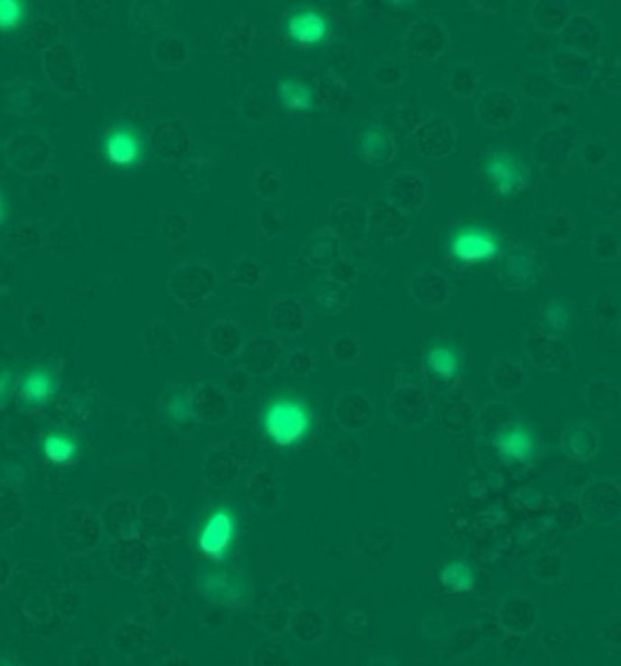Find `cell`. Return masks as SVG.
<instances>
[{
	"label": "cell",
	"instance_id": "cell-9",
	"mask_svg": "<svg viewBox=\"0 0 621 666\" xmlns=\"http://www.w3.org/2000/svg\"><path fill=\"white\" fill-rule=\"evenodd\" d=\"M450 253L461 264H482L495 260L500 254V245L489 233L468 229L456 235L450 244Z\"/></svg>",
	"mask_w": 621,
	"mask_h": 666
},
{
	"label": "cell",
	"instance_id": "cell-11",
	"mask_svg": "<svg viewBox=\"0 0 621 666\" xmlns=\"http://www.w3.org/2000/svg\"><path fill=\"white\" fill-rule=\"evenodd\" d=\"M429 199L425 180L416 173H396L387 184V200L398 209L409 213L420 209Z\"/></svg>",
	"mask_w": 621,
	"mask_h": 666
},
{
	"label": "cell",
	"instance_id": "cell-4",
	"mask_svg": "<svg viewBox=\"0 0 621 666\" xmlns=\"http://www.w3.org/2000/svg\"><path fill=\"white\" fill-rule=\"evenodd\" d=\"M458 143V129L449 118L432 116L414 133V145L425 158H445Z\"/></svg>",
	"mask_w": 621,
	"mask_h": 666
},
{
	"label": "cell",
	"instance_id": "cell-12",
	"mask_svg": "<svg viewBox=\"0 0 621 666\" xmlns=\"http://www.w3.org/2000/svg\"><path fill=\"white\" fill-rule=\"evenodd\" d=\"M495 447L504 461L529 463L536 454V441L524 425H513L495 438Z\"/></svg>",
	"mask_w": 621,
	"mask_h": 666
},
{
	"label": "cell",
	"instance_id": "cell-8",
	"mask_svg": "<svg viewBox=\"0 0 621 666\" xmlns=\"http://www.w3.org/2000/svg\"><path fill=\"white\" fill-rule=\"evenodd\" d=\"M518 109L520 106L513 93L504 88H489L478 100L477 116L486 127L500 129L514 122Z\"/></svg>",
	"mask_w": 621,
	"mask_h": 666
},
{
	"label": "cell",
	"instance_id": "cell-7",
	"mask_svg": "<svg viewBox=\"0 0 621 666\" xmlns=\"http://www.w3.org/2000/svg\"><path fill=\"white\" fill-rule=\"evenodd\" d=\"M551 79L558 88L585 91L594 80V69L587 55L578 51H565L552 60Z\"/></svg>",
	"mask_w": 621,
	"mask_h": 666
},
{
	"label": "cell",
	"instance_id": "cell-6",
	"mask_svg": "<svg viewBox=\"0 0 621 666\" xmlns=\"http://www.w3.org/2000/svg\"><path fill=\"white\" fill-rule=\"evenodd\" d=\"M235 534H236V525H235L233 514L227 509H220L204 525L200 538H199V547L204 556L215 561H222L226 560L233 545Z\"/></svg>",
	"mask_w": 621,
	"mask_h": 666
},
{
	"label": "cell",
	"instance_id": "cell-35",
	"mask_svg": "<svg viewBox=\"0 0 621 666\" xmlns=\"http://www.w3.org/2000/svg\"><path fill=\"white\" fill-rule=\"evenodd\" d=\"M19 387L17 373L10 367H0V411L6 409Z\"/></svg>",
	"mask_w": 621,
	"mask_h": 666
},
{
	"label": "cell",
	"instance_id": "cell-3",
	"mask_svg": "<svg viewBox=\"0 0 621 666\" xmlns=\"http://www.w3.org/2000/svg\"><path fill=\"white\" fill-rule=\"evenodd\" d=\"M579 142V129L574 124L560 122L552 127L543 129L533 145L534 160L542 168H549V165H560L563 163L576 143Z\"/></svg>",
	"mask_w": 621,
	"mask_h": 666
},
{
	"label": "cell",
	"instance_id": "cell-40",
	"mask_svg": "<svg viewBox=\"0 0 621 666\" xmlns=\"http://www.w3.org/2000/svg\"><path fill=\"white\" fill-rule=\"evenodd\" d=\"M610 133H612V136H614L616 140H619V142H621V122H619V124L610 125Z\"/></svg>",
	"mask_w": 621,
	"mask_h": 666
},
{
	"label": "cell",
	"instance_id": "cell-32",
	"mask_svg": "<svg viewBox=\"0 0 621 666\" xmlns=\"http://www.w3.org/2000/svg\"><path fill=\"white\" fill-rule=\"evenodd\" d=\"M26 19L24 0H0V32H14Z\"/></svg>",
	"mask_w": 621,
	"mask_h": 666
},
{
	"label": "cell",
	"instance_id": "cell-41",
	"mask_svg": "<svg viewBox=\"0 0 621 666\" xmlns=\"http://www.w3.org/2000/svg\"><path fill=\"white\" fill-rule=\"evenodd\" d=\"M389 3H391L393 6H400V8H405V6H409V5L412 3V0H389Z\"/></svg>",
	"mask_w": 621,
	"mask_h": 666
},
{
	"label": "cell",
	"instance_id": "cell-21",
	"mask_svg": "<svg viewBox=\"0 0 621 666\" xmlns=\"http://www.w3.org/2000/svg\"><path fill=\"white\" fill-rule=\"evenodd\" d=\"M599 30L587 17H576L563 30V42L570 48V51L587 55L599 46Z\"/></svg>",
	"mask_w": 621,
	"mask_h": 666
},
{
	"label": "cell",
	"instance_id": "cell-18",
	"mask_svg": "<svg viewBox=\"0 0 621 666\" xmlns=\"http://www.w3.org/2000/svg\"><path fill=\"white\" fill-rule=\"evenodd\" d=\"M561 447L572 459L587 461L596 454L598 438H596V432L589 425L576 421L569 425L567 430L563 432Z\"/></svg>",
	"mask_w": 621,
	"mask_h": 666
},
{
	"label": "cell",
	"instance_id": "cell-10",
	"mask_svg": "<svg viewBox=\"0 0 621 666\" xmlns=\"http://www.w3.org/2000/svg\"><path fill=\"white\" fill-rule=\"evenodd\" d=\"M104 154L115 168L127 170L142 158L140 136L125 125H118L104 138Z\"/></svg>",
	"mask_w": 621,
	"mask_h": 666
},
{
	"label": "cell",
	"instance_id": "cell-22",
	"mask_svg": "<svg viewBox=\"0 0 621 666\" xmlns=\"http://www.w3.org/2000/svg\"><path fill=\"white\" fill-rule=\"evenodd\" d=\"M425 365H427V371L434 378L443 380V382H450L459 375L461 360H459L458 351H454L452 347L440 346V347H434L427 353Z\"/></svg>",
	"mask_w": 621,
	"mask_h": 666
},
{
	"label": "cell",
	"instance_id": "cell-38",
	"mask_svg": "<svg viewBox=\"0 0 621 666\" xmlns=\"http://www.w3.org/2000/svg\"><path fill=\"white\" fill-rule=\"evenodd\" d=\"M574 102H572V98H556V100H552L551 102V107H549V113H551V116H554L556 120H560V122H567L569 118H570V115H572V109H574V106H572Z\"/></svg>",
	"mask_w": 621,
	"mask_h": 666
},
{
	"label": "cell",
	"instance_id": "cell-13",
	"mask_svg": "<svg viewBox=\"0 0 621 666\" xmlns=\"http://www.w3.org/2000/svg\"><path fill=\"white\" fill-rule=\"evenodd\" d=\"M285 30L292 42L300 46H317L328 37L329 24L322 14L315 10H303L287 21Z\"/></svg>",
	"mask_w": 621,
	"mask_h": 666
},
{
	"label": "cell",
	"instance_id": "cell-37",
	"mask_svg": "<svg viewBox=\"0 0 621 666\" xmlns=\"http://www.w3.org/2000/svg\"><path fill=\"white\" fill-rule=\"evenodd\" d=\"M569 309L560 303V301H551L545 309H543V321L547 327L554 328V330H561L569 325Z\"/></svg>",
	"mask_w": 621,
	"mask_h": 666
},
{
	"label": "cell",
	"instance_id": "cell-15",
	"mask_svg": "<svg viewBox=\"0 0 621 666\" xmlns=\"http://www.w3.org/2000/svg\"><path fill=\"white\" fill-rule=\"evenodd\" d=\"M358 151L369 165H385L396 156V143L385 127L373 124L362 133Z\"/></svg>",
	"mask_w": 621,
	"mask_h": 666
},
{
	"label": "cell",
	"instance_id": "cell-42",
	"mask_svg": "<svg viewBox=\"0 0 621 666\" xmlns=\"http://www.w3.org/2000/svg\"><path fill=\"white\" fill-rule=\"evenodd\" d=\"M3 220H5V202L0 200V224H3Z\"/></svg>",
	"mask_w": 621,
	"mask_h": 666
},
{
	"label": "cell",
	"instance_id": "cell-1",
	"mask_svg": "<svg viewBox=\"0 0 621 666\" xmlns=\"http://www.w3.org/2000/svg\"><path fill=\"white\" fill-rule=\"evenodd\" d=\"M264 427L271 441L280 447L300 443L313 427V414L298 400H278L264 414Z\"/></svg>",
	"mask_w": 621,
	"mask_h": 666
},
{
	"label": "cell",
	"instance_id": "cell-29",
	"mask_svg": "<svg viewBox=\"0 0 621 666\" xmlns=\"http://www.w3.org/2000/svg\"><path fill=\"white\" fill-rule=\"evenodd\" d=\"M621 251V233L619 231H598L592 238V256L598 260H616Z\"/></svg>",
	"mask_w": 621,
	"mask_h": 666
},
{
	"label": "cell",
	"instance_id": "cell-31",
	"mask_svg": "<svg viewBox=\"0 0 621 666\" xmlns=\"http://www.w3.org/2000/svg\"><path fill=\"white\" fill-rule=\"evenodd\" d=\"M505 274L516 285H529L536 276V267L529 256L514 254L505 262Z\"/></svg>",
	"mask_w": 621,
	"mask_h": 666
},
{
	"label": "cell",
	"instance_id": "cell-25",
	"mask_svg": "<svg viewBox=\"0 0 621 666\" xmlns=\"http://www.w3.org/2000/svg\"><path fill=\"white\" fill-rule=\"evenodd\" d=\"M253 188L262 199H278L283 193V173L274 163H262L255 175Z\"/></svg>",
	"mask_w": 621,
	"mask_h": 666
},
{
	"label": "cell",
	"instance_id": "cell-5",
	"mask_svg": "<svg viewBox=\"0 0 621 666\" xmlns=\"http://www.w3.org/2000/svg\"><path fill=\"white\" fill-rule=\"evenodd\" d=\"M60 387V373L55 364H39L19 376L17 393L30 407L46 405Z\"/></svg>",
	"mask_w": 621,
	"mask_h": 666
},
{
	"label": "cell",
	"instance_id": "cell-30",
	"mask_svg": "<svg viewBox=\"0 0 621 666\" xmlns=\"http://www.w3.org/2000/svg\"><path fill=\"white\" fill-rule=\"evenodd\" d=\"M574 233V218L567 211H558L551 217V220L542 227L543 238L554 244L567 242Z\"/></svg>",
	"mask_w": 621,
	"mask_h": 666
},
{
	"label": "cell",
	"instance_id": "cell-39",
	"mask_svg": "<svg viewBox=\"0 0 621 666\" xmlns=\"http://www.w3.org/2000/svg\"><path fill=\"white\" fill-rule=\"evenodd\" d=\"M3 477H5V483L15 486L19 483L24 481L26 477V470L21 463H6L5 465V470H3Z\"/></svg>",
	"mask_w": 621,
	"mask_h": 666
},
{
	"label": "cell",
	"instance_id": "cell-23",
	"mask_svg": "<svg viewBox=\"0 0 621 666\" xmlns=\"http://www.w3.org/2000/svg\"><path fill=\"white\" fill-rule=\"evenodd\" d=\"M276 97L287 109L294 111L313 109V93H310V89L303 82L298 80L278 82Z\"/></svg>",
	"mask_w": 621,
	"mask_h": 666
},
{
	"label": "cell",
	"instance_id": "cell-33",
	"mask_svg": "<svg viewBox=\"0 0 621 666\" xmlns=\"http://www.w3.org/2000/svg\"><path fill=\"white\" fill-rule=\"evenodd\" d=\"M520 86H522V91L527 98L545 100V98L551 97L556 84L545 73H531V75H525L524 79H520Z\"/></svg>",
	"mask_w": 621,
	"mask_h": 666
},
{
	"label": "cell",
	"instance_id": "cell-28",
	"mask_svg": "<svg viewBox=\"0 0 621 666\" xmlns=\"http://www.w3.org/2000/svg\"><path fill=\"white\" fill-rule=\"evenodd\" d=\"M579 156H581V162H583L585 168L601 170L608 163L612 153H610V147H608L607 140L601 134H598L592 140H589L587 143H583Z\"/></svg>",
	"mask_w": 621,
	"mask_h": 666
},
{
	"label": "cell",
	"instance_id": "cell-16",
	"mask_svg": "<svg viewBox=\"0 0 621 666\" xmlns=\"http://www.w3.org/2000/svg\"><path fill=\"white\" fill-rule=\"evenodd\" d=\"M154 147L170 162L182 160L191 149V134L182 122H164L154 131Z\"/></svg>",
	"mask_w": 621,
	"mask_h": 666
},
{
	"label": "cell",
	"instance_id": "cell-27",
	"mask_svg": "<svg viewBox=\"0 0 621 666\" xmlns=\"http://www.w3.org/2000/svg\"><path fill=\"white\" fill-rule=\"evenodd\" d=\"M534 10V23H538L543 32H556L567 21V8L554 0H540Z\"/></svg>",
	"mask_w": 621,
	"mask_h": 666
},
{
	"label": "cell",
	"instance_id": "cell-14",
	"mask_svg": "<svg viewBox=\"0 0 621 666\" xmlns=\"http://www.w3.org/2000/svg\"><path fill=\"white\" fill-rule=\"evenodd\" d=\"M328 218L337 235H358L367 231L369 209L358 199L349 197L335 202Z\"/></svg>",
	"mask_w": 621,
	"mask_h": 666
},
{
	"label": "cell",
	"instance_id": "cell-19",
	"mask_svg": "<svg viewBox=\"0 0 621 666\" xmlns=\"http://www.w3.org/2000/svg\"><path fill=\"white\" fill-rule=\"evenodd\" d=\"M590 211L599 218H616L621 215V182L603 180L598 182L589 197Z\"/></svg>",
	"mask_w": 621,
	"mask_h": 666
},
{
	"label": "cell",
	"instance_id": "cell-36",
	"mask_svg": "<svg viewBox=\"0 0 621 666\" xmlns=\"http://www.w3.org/2000/svg\"><path fill=\"white\" fill-rule=\"evenodd\" d=\"M478 77L469 69H456L450 77V88L461 97H471L477 91Z\"/></svg>",
	"mask_w": 621,
	"mask_h": 666
},
{
	"label": "cell",
	"instance_id": "cell-24",
	"mask_svg": "<svg viewBox=\"0 0 621 666\" xmlns=\"http://www.w3.org/2000/svg\"><path fill=\"white\" fill-rule=\"evenodd\" d=\"M440 579L445 585V588L450 592H471L477 581L475 570L471 569L469 563H465V561L449 563L443 569Z\"/></svg>",
	"mask_w": 621,
	"mask_h": 666
},
{
	"label": "cell",
	"instance_id": "cell-26",
	"mask_svg": "<svg viewBox=\"0 0 621 666\" xmlns=\"http://www.w3.org/2000/svg\"><path fill=\"white\" fill-rule=\"evenodd\" d=\"M162 418L171 425H184L191 418V400L186 391H173L162 402Z\"/></svg>",
	"mask_w": 621,
	"mask_h": 666
},
{
	"label": "cell",
	"instance_id": "cell-17",
	"mask_svg": "<svg viewBox=\"0 0 621 666\" xmlns=\"http://www.w3.org/2000/svg\"><path fill=\"white\" fill-rule=\"evenodd\" d=\"M407 213L393 206L389 200L378 202L369 209L367 231H373L380 238H396L409 229Z\"/></svg>",
	"mask_w": 621,
	"mask_h": 666
},
{
	"label": "cell",
	"instance_id": "cell-2",
	"mask_svg": "<svg viewBox=\"0 0 621 666\" xmlns=\"http://www.w3.org/2000/svg\"><path fill=\"white\" fill-rule=\"evenodd\" d=\"M486 175L495 191L505 200H513L527 193L533 179L527 165L509 151H500L487 158Z\"/></svg>",
	"mask_w": 621,
	"mask_h": 666
},
{
	"label": "cell",
	"instance_id": "cell-20",
	"mask_svg": "<svg viewBox=\"0 0 621 666\" xmlns=\"http://www.w3.org/2000/svg\"><path fill=\"white\" fill-rule=\"evenodd\" d=\"M42 450H44V456L53 465H70L77 459L80 452V445L75 434L62 430V429H55L44 436Z\"/></svg>",
	"mask_w": 621,
	"mask_h": 666
},
{
	"label": "cell",
	"instance_id": "cell-34",
	"mask_svg": "<svg viewBox=\"0 0 621 666\" xmlns=\"http://www.w3.org/2000/svg\"><path fill=\"white\" fill-rule=\"evenodd\" d=\"M200 590L206 597L211 599H222L224 594H233L231 585L227 581V576L218 570H206L200 576Z\"/></svg>",
	"mask_w": 621,
	"mask_h": 666
}]
</instances>
